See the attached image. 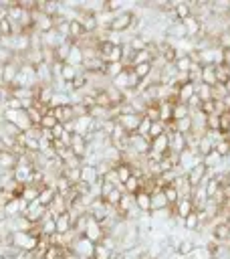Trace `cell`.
I'll use <instances>...</instances> for the list:
<instances>
[{
	"mask_svg": "<svg viewBox=\"0 0 230 259\" xmlns=\"http://www.w3.org/2000/svg\"><path fill=\"white\" fill-rule=\"evenodd\" d=\"M171 208H174V217H178V219H186V217L194 210V200H192V198H180L178 204L171 206Z\"/></svg>",
	"mask_w": 230,
	"mask_h": 259,
	"instance_id": "obj_21",
	"label": "cell"
},
{
	"mask_svg": "<svg viewBox=\"0 0 230 259\" xmlns=\"http://www.w3.org/2000/svg\"><path fill=\"white\" fill-rule=\"evenodd\" d=\"M83 61H85V55H83V47L79 45V42H73V47H71V51H69V57H67V65H73V67H77V69H81L83 67Z\"/></svg>",
	"mask_w": 230,
	"mask_h": 259,
	"instance_id": "obj_17",
	"label": "cell"
},
{
	"mask_svg": "<svg viewBox=\"0 0 230 259\" xmlns=\"http://www.w3.org/2000/svg\"><path fill=\"white\" fill-rule=\"evenodd\" d=\"M194 95H196V85H194V83H184V85L178 87V101H180V103H186V105H188V101H190ZM178 101H176V103H178Z\"/></svg>",
	"mask_w": 230,
	"mask_h": 259,
	"instance_id": "obj_27",
	"label": "cell"
},
{
	"mask_svg": "<svg viewBox=\"0 0 230 259\" xmlns=\"http://www.w3.org/2000/svg\"><path fill=\"white\" fill-rule=\"evenodd\" d=\"M133 198H135V206L139 208V212H151V194L147 192V190H137L135 194H133Z\"/></svg>",
	"mask_w": 230,
	"mask_h": 259,
	"instance_id": "obj_19",
	"label": "cell"
},
{
	"mask_svg": "<svg viewBox=\"0 0 230 259\" xmlns=\"http://www.w3.org/2000/svg\"><path fill=\"white\" fill-rule=\"evenodd\" d=\"M196 95L200 97V101H210L212 99V87L206 83H198L196 85Z\"/></svg>",
	"mask_w": 230,
	"mask_h": 259,
	"instance_id": "obj_45",
	"label": "cell"
},
{
	"mask_svg": "<svg viewBox=\"0 0 230 259\" xmlns=\"http://www.w3.org/2000/svg\"><path fill=\"white\" fill-rule=\"evenodd\" d=\"M38 192H40V188H38V186L24 184V190H22V200H26V202H34V200L38 198Z\"/></svg>",
	"mask_w": 230,
	"mask_h": 259,
	"instance_id": "obj_43",
	"label": "cell"
},
{
	"mask_svg": "<svg viewBox=\"0 0 230 259\" xmlns=\"http://www.w3.org/2000/svg\"><path fill=\"white\" fill-rule=\"evenodd\" d=\"M18 166V154L12 150H0V168L4 172H12Z\"/></svg>",
	"mask_w": 230,
	"mask_h": 259,
	"instance_id": "obj_15",
	"label": "cell"
},
{
	"mask_svg": "<svg viewBox=\"0 0 230 259\" xmlns=\"http://www.w3.org/2000/svg\"><path fill=\"white\" fill-rule=\"evenodd\" d=\"M159 121H163L165 125L171 123V115H174V101H159Z\"/></svg>",
	"mask_w": 230,
	"mask_h": 259,
	"instance_id": "obj_32",
	"label": "cell"
},
{
	"mask_svg": "<svg viewBox=\"0 0 230 259\" xmlns=\"http://www.w3.org/2000/svg\"><path fill=\"white\" fill-rule=\"evenodd\" d=\"M54 221H56V233H59V235H67L69 231H73V217H71L69 210L56 214Z\"/></svg>",
	"mask_w": 230,
	"mask_h": 259,
	"instance_id": "obj_20",
	"label": "cell"
},
{
	"mask_svg": "<svg viewBox=\"0 0 230 259\" xmlns=\"http://www.w3.org/2000/svg\"><path fill=\"white\" fill-rule=\"evenodd\" d=\"M161 192H163V196H165V200H167L169 206H176L178 200L182 198L180 192H178V188H176V184H165V186L161 188Z\"/></svg>",
	"mask_w": 230,
	"mask_h": 259,
	"instance_id": "obj_34",
	"label": "cell"
},
{
	"mask_svg": "<svg viewBox=\"0 0 230 259\" xmlns=\"http://www.w3.org/2000/svg\"><path fill=\"white\" fill-rule=\"evenodd\" d=\"M222 162H224V160H222V158H220V156H218V154H216L214 150H212L210 154H206V156L202 158V164H204V166H206V168H208L210 172H212V170H218Z\"/></svg>",
	"mask_w": 230,
	"mask_h": 259,
	"instance_id": "obj_35",
	"label": "cell"
},
{
	"mask_svg": "<svg viewBox=\"0 0 230 259\" xmlns=\"http://www.w3.org/2000/svg\"><path fill=\"white\" fill-rule=\"evenodd\" d=\"M214 152L224 160V158H228L230 156V140H226V138H222V140H218L216 144H214Z\"/></svg>",
	"mask_w": 230,
	"mask_h": 259,
	"instance_id": "obj_37",
	"label": "cell"
},
{
	"mask_svg": "<svg viewBox=\"0 0 230 259\" xmlns=\"http://www.w3.org/2000/svg\"><path fill=\"white\" fill-rule=\"evenodd\" d=\"M222 65H226L228 71H230V49L228 51H222Z\"/></svg>",
	"mask_w": 230,
	"mask_h": 259,
	"instance_id": "obj_53",
	"label": "cell"
},
{
	"mask_svg": "<svg viewBox=\"0 0 230 259\" xmlns=\"http://www.w3.org/2000/svg\"><path fill=\"white\" fill-rule=\"evenodd\" d=\"M226 93H228V95H230V81H228V83H226Z\"/></svg>",
	"mask_w": 230,
	"mask_h": 259,
	"instance_id": "obj_54",
	"label": "cell"
},
{
	"mask_svg": "<svg viewBox=\"0 0 230 259\" xmlns=\"http://www.w3.org/2000/svg\"><path fill=\"white\" fill-rule=\"evenodd\" d=\"M228 113H230V109H228Z\"/></svg>",
	"mask_w": 230,
	"mask_h": 259,
	"instance_id": "obj_57",
	"label": "cell"
},
{
	"mask_svg": "<svg viewBox=\"0 0 230 259\" xmlns=\"http://www.w3.org/2000/svg\"><path fill=\"white\" fill-rule=\"evenodd\" d=\"M143 115H145L149 121H159V105H157V103L147 105L145 111H143Z\"/></svg>",
	"mask_w": 230,
	"mask_h": 259,
	"instance_id": "obj_49",
	"label": "cell"
},
{
	"mask_svg": "<svg viewBox=\"0 0 230 259\" xmlns=\"http://www.w3.org/2000/svg\"><path fill=\"white\" fill-rule=\"evenodd\" d=\"M36 85H38L36 67L22 63V67H20V71H18V75H16V79H14V83L10 85V91H14V89H34Z\"/></svg>",
	"mask_w": 230,
	"mask_h": 259,
	"instance_id": "obj_1",
	"label": "cell"
},
{
	"mask_svg": "<svg viewBox=\"0 0 230 259\" xmlns=\"http://www.w3.org/2000/svg\"><path fill=\"white\" fill-rule=\"evenodd\" d=\"M123 69H125L123 63H107V65H105V79H109V81L115 79Z\"/></svg>",
	"mask_w": 230,
	"mask_h": 259,
	"instance_id": "obj_39",
	"label": "cell"
},
{
	"mask_svg": "<svg viewBox=\"0 0 230 259\" xmlns=\"http://www.w3.org/2000/svg\"><path fill=\"white\" fill-rule=\"evenodd\" d=\"M103 178L99 176V172H97V166L95 164H81V182H87L89 186H93V184H97V182H101Z\"/></svg>",
	"mask_w": 230,
	"mask_h": 259,
	"instance_id": "obj_12",
	"label": "cell"
},
{
	"mask_svg": "<svg viewBox=\"0 0 230 259\" xmlns=\"http://www.w3.org/2000/svg\"><path fill=\"white\" fill-rule=\"evenodd\" d=\"M111 253H113V249H109L107 245L95 243V249H93V257L91 259H111Z\"/></svg>",
	"mask_w": 230,
	"mask_h": 259,
	"instance_id": "obj_38",
	"label": "cell"
},
{
	"mask_svg": "<svg viewBox=\"0 0 230 259\" xmlns=\"http://www.w3.org/2000/svg\"><path fill=\"white\" fill-rule=\"evenodd\" d=\"M115 174H117V180H119V184L123 186L131 176H133V166L129 164V162H119V164H115Z\"/></svg>",
	"mask_w": 230,
	"mask_h": 259,
	"instance_id": "obj_24",
	"label": "cell"
},
{
	"mask_svg": "<svg viewBox=\"0 0 230 259\" xmlns=\"http://www.w3.org/2000/svg\"><path fill=\"white\" fill-rule=\"evenodd\" d=\"M129 148H131L137 156L145 158V156L151 152V140H149V138H143V136H137V134H131V136H129Z\"/></svg>",
	"mask_w": 230,
	"mask_h": 259,
	"instance_id": "obj_8",
	"label": "cell"
},
{
	"mask_svg": "<svg viewBox=\"0 0 230 259\" xmlns=\"http://www.w3.org/2000/svg\"><path fill=\"white\" fill-rule=\"evenodd\" d=\"M105 65H107V63H105L101 57H87V59L83 61L81 71H83V73H87L91 79H93L95 75L105 77Z\"/></svg>",
	"mask_w": 230,
	"mask_h": 259,
	"instance_id": "obj_6",
	"label": "cell"
},
{
	"mask_svg": "<svg viewBox=\"0 0 230 259\" xmlns=\"http://www.w3.org/2000/svg\"><path fill=\"white\" fill-rule=\"evenodd\" d=\"M212 150H214V142H212V138L204 132V134L198 138V142H196V152H198L200 158H204V156L210 154Z\"/></svg>",
	"mask_w": 230,
	"mask_h": 259,
	"instance_id": "obj_23",
	"label": "cell"
},
{
	"mask_svg": "<svg viewBox=\"0 0 230 259\" xmlns=\"http://www.w3.org/2000/svg\"><path fill=\"white\" fill-rule=\"evenodd\" d=\"M182 227L188 233H200L202 231V221H200V212L194 208L186 219H182Z\"/></svg>",
	"mask_w": 230,
	"mask_h": 259,
	"instance_id": "obj_16",
	"label": "cell"
},
{
	"mask_svg": "<svg viewBox=\"0 0 230 259\" xmlns=\"http://www.w3.org/2000/svg\"><path fill=\"white\" fill-rule=\"evenodd\" d=\"M194 249H196V241L190 237H184V239H180V243L176 247V255L178 257H190L194 253Z\"/></svg>",
	"mask_w": 230,
	"mask_h": 259,
	"instance_id": "obj_26",
	"label": "cell"
},
{
	"mask_svg": "<svg viewBox=\"0 0 230 259\" xmlns=\"http://www.w3.org/2000/svg\"><path fill=\"white\" fill-rule=\"evenodd\" d=\"M190 113H192V109L186 105V103H174V115H171V121H180V119H184V117H190Z\"/></svg>",
	"mask_w": 230,
	"mask_h": 259,
	"instance_id": "obj_36",
	"label": "cell"
},
{
	"mask_svg": "<svg viewBox=\"0 0 230 259\" xmlns=\"http://www.w3.org/2000/svg\"><path fill=\"white\" fill-rule=\"evenodd\" d=\"M149 127H151V121L143 115V119H141V123H139V127H137V136H143V138H149Z\"/></svg>",
	"mask_w": 230,
	"mask_h": 259,
	"instance_id": "obj_51",
	"label": "cell"
},
{
	"mask_svg": "<svg viewBox=\"0 0 230 259\" xmlns=\"http://www.w3.org/2000/svg\"><path fill=\"white\" fill-rule=\"evenodd\" d=\"M226 20L230 22V8H228V14H226Z\"/></svg>",
	"mask_w": 230,
	"mask_h": 259,
	"instance_id": "obj_56",
	"label": "cell"
},
{
	"mask_svg": "<svg viewBox=\"0 0 230 259\" xmlns=\"http://www.w3.org/2000/svg\"><path fill=\"white\" fill-rule=\"evenodd\" d=\"M2 119H4V121L14 123L20 132H26V130H30V127H32V123H30V119H28L26 109H6V107H2Z\"/></svg>",
	"mask_w": 230,
	"mask_h": 259,
	"instance_id": "obj_2",
	"label": "cell"
},
{
	"mask_svg": "<svg viewBox=\"0 0 230 259\" xmlns=\"http://www.w3.org/2000/svg\"><path fill=\"white\" fill-rule=\"evenodd\" d=\"M167 130H165V123L163 121H151V127H149V140H153V138H157V136H161V134H165Z\"/></svg>",
	"mask_w": 230,
	"mask_h": 259,
	"instance_id": "obj_50",
	"label": "cell"
},
{
	"mask_svg": "<svg viewBox=\"0 0 230 259\" xmlns=\"http://www.w3.org/2000/svg\"><path fill=\"white\" fill-rule=\"evenodd\" d=\"M133 69V73L139 77V79H147L149 75H151V71H153V63H141V65H135V67H131Z\"/></svg>",
	"mask_w": 230,
	"mask_h": 259,
	"instance_id": "obj_41",
	"label": "cell"
},
{
	"mask_svg": "<svg viewBox=\"0 0 230 259\" xmlns=\"http://www.w3.org/2000/svg\"><path fill=\"white\" fill-rule=\"evenodd\" d=\"M69 150L73 152V156H75V158H79V160L83 162V160H85V156L89 154V144H87L85 136H81V134H73L71 144H69Z\"/></svg>",
	"mask_w": 230,
	"mask_h": 259,
	"instance_id": "obj_9",
	"label": "cell"
},
{
	"mask_svg": "<svg viewBox=\"0 0 230 259\" xmlns=\"http://www.w3.org/2000/svg\"><path fill=\"white\" fill-rule=\"evenodd\" d=\"M113 210L115 208H111L101 196L99 198H93V202H91V206L87 208V212H89V217L93 219V221H97L99 225H103L111 214H113Z\"/></svg>",
	"mask_w": 230,
	"mask_h": 259,
	"instance_id": "obj_4",
	"label": "cell"
},
{
	"mask_svg": "<svg viewBox=\"0 0 230 259\" xmlns=\"http://www.w3.org/2000/svg\"><path fill=\"white\" fill-rule=\"evenodd\" d=\"M141 119H143V113H137V111L119 113V115L115 117L117 125H119V127H121V130H123L127 136H131V134H135V132H137V127H139Z\"/></svg>",
	"mask_w": 230,
	"mask_h": 259,
	"instance_id": "obj_3",
	"label": "cell"
},
{
	"mask_svg": "<svg viewBox=\"0 0 230 259\" xmlns=\"http://www.w3.org/2000/svg\"><path fill=\"white\" fill-rule=\"evenodd\" d=\"M151 152L157 154V156H163V154L169 152V134L167 132L151 140Z\"/></svg>",
	"mask_w": 230,
	"mask_h": 259,
	"instance_id": "obj_18",
	"label": "cell"
},
{
	"mask_svg": "<svg viewBox=\"0 0 230 259\" xmlns=\"http://www.w3.org/2000/svg\"><path fill=\"white\" fill-rule=\"evenodd\" d=\"M4 219H6V217H4V212H2V210H0V223H2V221H4Z\"/></svg>",
	"mask_w": 230,
	"mask_h": 259,
	"instance_id": "obj_55",
	"label": "cell"
},
{
	"mask_svg": "<svg viewBox=\"0 0 230 259\" xmlns=\"http://www.w3.org/2000/svg\"><path fill=\"white\" fill-rule=\"evenodd\" d=\"M83 259H91L93 257V249H95V243L93 241H89L85 235H79L75 241H73V245H71Z\"/></svg>",
	"mask_w": 230,
	"mask_h": 259,
	"instance_id": "obj_10",
	"label": "cell"
},
{
	"mask_svg": "<svg viewBox=\"0 0 230 259\" xmlns=\"http://www.w3.org/2000/svg\"><path fill=\"white\" fill-rule=\"evenodd\" d=\"M186 176H188V180H190L192 188H198V186H202V184L210 178V170H208L202 162H198L196 166H192V168L186 172Z\"/></svg>",
	"mask_w": 230,
	"mask_h": 259,
	"instance_id": "obj_5",
	"label": "cell"
},
{
	"mask_svg": "<svg viewBox=\"0 0 230 259\" xmlns=\"http://www.w3.org/2000/svg\"><path fill=\"white\" fill-rule=\"evenodd\" d=\"M38 233H42V235H46V237H52V235L56 233V221H54V214H50V212L44 214V219L38 223Z\"/></svg>",
	"mask_w": 230,
	"mask_h": 259,
	"instance_id": "obj_22",
	"label": "cell"
},
{
	"mask_svg": "<svg viewBox=\"0 0 230 259\" xmlns=\"http://www.w3.org/2000/svg\"><path fill=\"white\" fill-rule=\"evenodd\" d=\"M210 237L218 243H226V241H230V227L226 223H212L210 225Z\"/></svg>",
	"mask_w": 230,
	"mask_h": 259,
	"instance_id": "obj_14",
	"label": "cell"
},
{
	"mask_svg": "<svg viewBox=\"0 0 230 259\" xmlns=\"http://www.w3.org/2000/svg\"><path fill=\"white\" fill-rule=\"evenodd\" d=\"M113 188H117V186H115L113 182H109V180H105V178H103V180H101V198L105 200V198H107V194H109Z\"/></svg>",
	"mask_w": 230,
	"mask_h": 259,
	"instance_id": "obj_52",
	"label": "cell"
},
{
	"mask_svg": "<svg viewBox=\"0 0 230 259\" xmlns=\"http://www.w3.org/2000/svg\"><path fill=\"white\" fill-rule=\"evenodd\" d=\"M121 196H123V186H117V188H113L109 194H107V198H105V202L111 206V208H117V204H119V200H121Z\"/></svg>",
	"mask_w": 230,
	"mask_h": 259,
	"instance_id": "obj_40",
	"label": "cell"
},
{
	"mask_svg": "<svg viewBox=\"0 0 230 259\" xmlns=\"http://www.w3.org/2000/svg\"><path fill=\"white\" fill-rule=\"evenodd\" d=\"M167 206H169V204H167V200H165L161 188L153 190V192H151V212H159V210H163V208H167Z\"/></svg>",
	"mask_w": 230,
	"mask_h": 259,
	"instance_id": "obj_30",
	"label": "cell"
},
{
	"mask_svg": "<svg viewBox=\"0 0 230 259\" xmlns=\"http://www.w3.org/2000/svg\"><path fill=\"white\" fill-rule=\"evenodd\" d=\"M54 198H56V190H54V186H50V184H48V186H42V188H40V192H38V198H36V200H38V204H42L44 208H48V206L52 204V200H54Z\"/></svg>",
	"mask_w": 230,
	"mask_h": 259,
	"instance_id": "obj_25",
	"label": "cell"
},
{
	"mask_svg": "<svg viewBox=\"0 0 230 259\" xmlns=\"http://www.w3.org/2000/svg\"><path fill=\"white\" fill-rule=\"evenodd\" d=\"M214 71H216V81L218 83H222V85H226L228 81H230V71H228V67L226 65H214Z\"/></svg>",
	"mask_w": 230,
	"mask_h": 259,
	"instance_id": "obj_44",
	"label": "cell"
},
{
	"mask_svg": "<svg viewBox=\"0 0 230 259\" xmlns=\"http://www.w3.org/2000/svg\"><path fill=\"white\" fill-rule=\"evenodd\" d=\"M79 73H81V69H77V67L65 63V65H63V71H61V81H59V83H73Z\"/></svg>",
	"mask_w": 230,
	"mask_h": 259,
	"instance_id": "obj_33",
	"label": "cell"
},
{
	"mask_svg": "<svg viewBox=\"0 0 230 259\" xmlns=\"http://www.w3.org/2000/svg\"><path fill=\"white\" fill-rule=\"evenodd\" d=\"M137 190H141V178L131 176V178L123 184V192H127V194H135Z\"/></svg>",
	"mask_w": 230,
	"mask_h": 259,
	"instance_id": "obj_46",
	"label": "cell"
},
{
	"mask_svg": "<svg viewBox=\"0 0 230 259\" xmlns=\"http://www.w3.org/2000/svg\"><path fill=\"white\" fill-rule=\"evenodd\" d=\"M46 212H48V208H44L42 204H38V200H34V202H28V204H26L22 217H24L30 225H38V223L44 219Z\"/></svg>",
	"mask_w": 230,
	"mask_h": 259,
	"instance_id": "obj_7",
	"label": "cell"
},
{
	"mask_svg": "<svg viewBox=\"0 0 230 259\" xmlns=\"http://www.w3.org/2000/svg\"><path fill=\"white\" fill-rule=\"evenodd\" d=\"M26 113H28V119H30V123H32V125H40V119H42V115H44V113L36 107V103H34L32 107H28V109H26Z\"/></svg>",
	"mask_w": 230,
	"mask_h": 259,
	"instance_id": "obj_47",
	"label": "cell"
},
{
	"mask_svg": "<svg viewBox=\"0 0 230 259\" xmlns=\"http://www.w3.org/2000/svg\"><path fill=\"white\" fill-rule=\"evenodd\" d=\"M200 83H206L210 87H214L218 81H216V71H214V65H202V71H200Z\"/></svg>",
	"mask_w": 230,
	"mask_h": 259,
	"instance_id": "obj_31",
	"label": "cell"
},
{
	"mask_svg": "<svg viewBox=\"0 0 230 259\" xmlns=\"http://www.w3.org/2000/svg\"><path fill=\"white\" fill-rule=\"evenodd\" d=\"M192 65H194V59L190 57V53H180V57L174 63V67H176L178 73H190Z\"/></svg>",
	"mask_w": 230,
	"mask_h": 259,
	"instance_id": "obj_29",
	"label": "cell"
},
{
	"mask_svg": "<svg viewBox=\"0 0 230 259\" xmlns=\"http://www.w3.org/2000/svg\"><path fill=\"white\" fill-rule=\"evenodd\" d=\"M73 42L75 40H71V38H65L54 51H52V55H54V61H59V63H65L67 61V57H69V51H71V47H73Z\"/></svg>",
	"mask_w": 230,
	"mask_h": 259,
	"instance_id": "obj_28",
	"label": "cell"
},
{
	"mask_svg": "<svg viewBox=\"0 0 230 259\" xmlns=\"http://www.w3.org/2000/svg\"><path fill=\"white\" fill-rule=\"evenodd\" d=\"M89 241H93V243H101L103 241V237L107 235V231H105V227L103 225H99L97 221H89V225L85 227V233H83Z\"/></svg>",
	"mask_w": 230,
	"mask_h": 259,
	"instance_id": "obj_11",
	"label": "cell"
},
{
	"mask_svg": "<svg viewBox=\"0 0 230 259\" xmlns=\"http://www.w3.org/2000/svg\"><path fill=\"white\" fill-rule=\"evenodd\" d=\"M206 132H220V115H206Z\"/></svg>",
	"mask_w": 230,
	"mask_h": 259,
	"instance_id": "obj_48",
	"label": "cell"
},
{
	"mask_svg": "<svg viewBox=\"0 0 230 259\" xmlns=\"http://www.w3.org/2000/svg\"><path fill=\"white\" fill-rule=\"evenodd\" d=\"M56 123H61V121L52 115V111H48V113H44V115H42V119H40V125H38V127H40V130H44V132H50Z\"/></svg>",
	"mask_w": 230,
	"mask_h": 259,
	"instance_id": "obj_42",
	"label": "cell"
},
{
	"mask_svg": "<svg viewBox=\"0 0 230 259\" xmlns=\"http://www.w3.org/2000/svg\"><path fill=\"white\" fill-rule=\"evenodd\" d=\"M167 134H169V152L182 154V152L188 148V138H186L184 134L176 132V130H171V132H167Z\"/></svg>",
	"mask_w": 230,
	"mask_h": 259,
	"instance_id": "obj_13",
	"label": "cell"
}]
</instances>
